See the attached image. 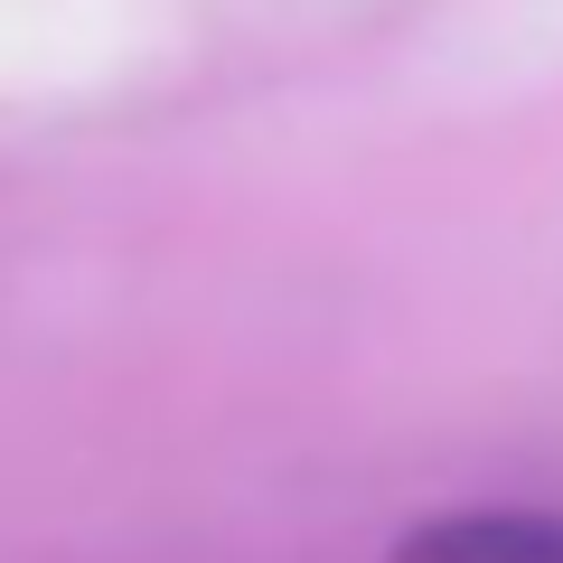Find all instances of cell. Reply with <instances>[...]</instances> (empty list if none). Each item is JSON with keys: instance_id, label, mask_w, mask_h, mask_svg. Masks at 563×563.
<instances>
[{"instance_id": "1", "label": "cell", "mask_w": 563, "mask_h": 563, "mask_svg": "<svg viewBox=\"0 0 563 563\" xmlns=\"http://www.w3.org/2000/svg\"><path fill=\"white\" fill-rule=\"evenodd\" d=\"M395 563H563V517H526V507H507V517H442L422 526V536L395 544Z\"/></svg>"}]
</instances>
